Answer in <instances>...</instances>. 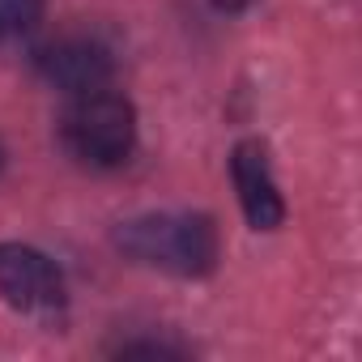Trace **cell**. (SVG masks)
Wrapping results in <instances>:
<instances>
[{
	"label": "cell",
	"instance_id": "1",
	"mask_svg": "<svg viewBox=\"0 0 362 362\" xmlns=\"http://www.w3.org/2000/svg\"><path fill=\"white\" fill-rule=\"evenodd\" d=\"M115 243L128 260L170 277H205L218 264V226L205 214H141L115 230Z\"/></svg>",
	"mask_w": 362,
	"mask_h": 362
},
{
	"label": "cell",
	"instance_id": "2",
	"mask_svg": "<svg viewBox=\"0 0 362 362\" xmlns=\"http://www.w3.org/2000/svg\"><path fill=\"white\" fill-rule=\"evenodd\" d=\"M60 141L81 166L111 170L136 149V107L111 86L73 94L60 115Z\"/></svg>",
	"mask_w": 362,
	"mask_h": 362
},
{
	"label": "cell",
	"instance_id": "3",
	"mask_svg": "<svg viewBox=\"0 0 362 362\" xmlns=\"http://www.w3.org/2000/svg\"><path fill=\"white\" fill-rule=\"evenodd\" d=\"M0 298L18 311L64 307V273L30 243H0Z\"/></svg>",
	"mask_w": 362,
	"mask_h": 362
},
{
	"label": "cell",
	"instance_id": "4",
	"mask_svg": "<svg viewBox=\"0 0 362 362\" xmlns=\"http://www.w3.org/2000/svg\"><path fill=\"white\" fill-rule=\"evenodd\" d=\"M35 64L64 94H86V90H98V86H111V73H115L111 47L90 39V35H60V39H52L47 47H39Z\"/></svg>",
	"mask_w": 362,
	"mask_h": 362
},
{
	"label": "cell",
	"instance_id": "5",
	"mask_svg": "<svg viewBox=\"0 0 362 362\" xmlns=\"http://www.w3.org/2000/svg\"><path fill=\"white\" fill-rule=\"evenodd\" d=\"M230 179L252 230H277L286 222V201L269 166V149L260 141H239L230 153Z\"/></svg>",
	"mask_w": 362,
	"mask_h": 362
},
{
	"label": "cell",
	"instance_id": "6",
	"mask_svg": "<svg viewBox=\"0 0 362 362\" xmlns=\"http://www.w3.org/2000/svg\"><path fill=\"white\" fill-rule=\"evenodd\" d=\"M43 18V0H0V39H18Z\"/></svg>",
	"mask_w": 362,
	"mask_h": 362
},
{
	"label": "cell",
	"instance_id": "7",
	"mask_svg": "<svg viewBox=\"0 0 362 362\" xmlns=\"http://www.w3.org/2000/svg\"><path fill=\"white\" fill-rule=\"evenodd\" d=\"M214 5L222 9V13H243V9H252L256 0H214Z\"/></svg>",
	"mask_w": 362,
	"mask_h": 362
},
{
	"label": "cell",
	"instance_id": "8",
	"mask_svg": "<svg viewBox=\"0 0 362 362\" xmlns=\"http://www.w3.org/2000/svg\"><path fill=\"white\" fill-rule=\"evenodd\" d=\"M0 166H5V149H0Z\"/></svg>",
	"mask_w": 362,
	"mask_h": 362
}]
</instances>
